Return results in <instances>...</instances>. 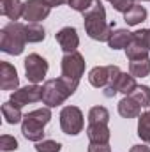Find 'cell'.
<instances>
[{
	"mask_svg": "<svg viewBox=\"0 0 150 152\" xmlns=\"http://www.w3.org/2000/svg\"><path fill=\"white\" fill-rule=\"evenodd\" d=\"M55 39H57V42H58V46L62 48L64 53H73V51H76V48L79 46V36H78L74 27L60 28L55 34Z\"/></svg>",
	"mask_w": 150,
	"mask_h": 152,
	"instance_id": "8fae6325",
	"label": "cell"
},
{
	"mask_svg": "<svg viewBox=\"0 0 150 152\" xmlns=\"http://www.w3.org/2000/svg\"><path fill=\"white\" fill-rule=\"evenodd\" d=\"M111 5H113V9H115V11H118V12H124V14H125V12L134 5V0H113Z\"/></svg>",
	"mask_w": 150,
	"mask_h": 152,
	"instance_id": "f1b7e54d",
	"label": "cell"
},
{
	"mask_svg": "<svg viewBox=\"0 0 150 152\" xmlns=\"http://www.w3.org/2000/svg\"><path fill=\"white\" fill-rule=\"evenodd\" d=\"M23 5H25V2H20V0H5V2H2L0 12L4 16H7L11 21H16L20 18H23Z\"/></svg>",
	"mask_w": 150,
	"mask_h": 152,
	"instance_id": "2e32d148",
	"label": "cell"
},
{
	"mask_svg": "<svg viewBox=\"0 0 150 152\" xmlns=\"http://www.w3.org/2000/svg\"><path fill=\"white\" fill-rule=\"evenodd\" d=\"M0 2H5V0H0Z\"/></svg>",
	"mask_w": 150,
	"mask_h": 152,
	"instance_id": "d590c367",
	"label": "cell"
},
{
	"mask_svg": "<svg viewBox=\"0 0 150 152\" xmlns=\"http://www.w3.org/2000/svg\"><path fill=\"white\" fill-rule=\"evenodd\" d=\"M25 34H27V42H41L46 39V30L39 23H27Z\"/></svg>",
	"mask_w": 150,
	"mask_h": 152,
	"instance_id": "7402d4cb",
	"label": "cell"
},
{
	"mask_svg": "<svg viewBox=\"0 0 150 152\" xmlns=\"http://www.w3.org/2000/svg\"><path fill=\"white\" fill-rule=\"evenodd\" d=\"M140 2H150V0H140Z\"/></svg>",
	"mask_w": 150,
	"mask_h": 152,
	"instance_id": "d6a6232c",
	"label": "cell"
},
{
	"mask_svg": "<svg viewBox=\"0 0 150 152\" xmlns=\"http://www.w3.org/2000/svg\"><path fill=\"white\" fill-rule=\"evenodd\" d=\"M51 11V5L48 0H27L23 5V20L28 23H39L48 18Z\"/></svg>",
	"mask_w": 150,
	"mask_h": 152,
	"instance_id": "30bf717a",
	"label": "cell"
},
{
	"mask_svg": "<svg viewBox=\"0 0 150 152\" xmlns=\"http://www.w3.org/2000/svg\"><path fill=\"white\" fill-rule=\"evenodd\" d=\"M149 113H150V106H149Z\"/></svg>",
	"mask_w": 150,
	"mask_h": 152,
	"instance_id": "e575fe53",
	"label": "cell"
},
{
	"mask_svg": "<svg viewBox=\"0 0 150 152\" xmlns=\"http://www.w3.org/2000/svg\"><path fill=\"white\" fill-rule=\"evenodd\" d=\"M87 136L90 143H108L111 138V133H110L108 124H88Z\"/></svg>",
	"mask_w": 150,
	"mask_h": 152,
	"instance_id": "4fadbf2b",
	"label": "cell"
},
{
	"mask_svg": "<svg viewBox=\"0 0 150 152\" xmlns=\"http://www.w3.org/2000/svg\"><path fill=\"white\" fill-rule=\"evenodd\" d=\"M25 75L27 80L30 83H41L44 80V76L48 73V62L44 57H41L39 53H30L27 58H25Z\"/></svg>",
	"mask_w": 150,
	"mask_h": 152,
	"instance_id": "ba28073f",
	"label": "cell"
},
{
	"mask_svg": "<svg viewBox=\"0 0 150 152\" xmlns=\"http://www.w3.org/2000/svg\"><path fill=\"white\" fill-rule=\"evenodd\" d=\"M50 120H51V110L48 106L28 112L27 115H23V120H21L23 136L30 142H36V143L44 140V126Z\"/></svg>",
	"mask_w": 150,
	"mask_h": 152,
	"instance_id": "277c9868",
	"label": "cell"
},
{
	"mask_svg": "<svg viewBox=\"0 0 150 152\" xmlns=\"http://www.w3.org/2000/svg\"><path fill=\"white\" fill-rule=\"evenodd\" d=\"M129 96L133 99H136L141 106H150V87H147V85H138Z\"/></svg>",
	"mask_w": 150,
	"mask_h": 152,
	"instance_id": "d4e9b609",
	"label": "cell"
},
{
	"mask_svg": "<svg viewBox=\"0 0 150 152\" xmlns=\"http://www.w3.org/2000/svg\"><path fill=\"white\" fill-rule=\"evenodd\" d=\"M141 108L143 106L136 99H133L131 96H125L124 99L118 101V113L124 118H136V117H140L141 115Z\"/></svg>",
	"mask_w": 150,
	"mask_h": 152,
	"instance_id": "5bb4252c",
	"label": "cell"
},
{
	"mask_svg": "<svg viewBox=\"0 0 150 152\" xmlns=\"http://www.w3.org/2000/svg\"><path fill=\"white\" fill-rule=\"evenodd\" d=\"M129 73L134 78H145L150 75V60L140 58V60H129Z\"/></svg>",
	"mask_w": 150,
	"mask_h": 152,
	"instance_id": "44dd1931",
	"label": "cell"
},
{
	"mask_svg": "<svg viewBox=\"0 0 150 152\" xmlns=\"http://www.w3.org/2000/svg\"><path fill=\"white\" fill-rule=\"evenodd\" d=\"M150 48H147L145 44L138 42L136 39H133L129 42V46L125 48V55L129 60H140V58H149Z\"/></svg>",
	"mask_w": 150,
	"mask_h": 152,
	"instance_id": "d6986e66",
	"label": "cell"
},
{
	"mask_svg": "<svg viewBox=\"0 0 150 152\" xmlns=\"http://www.w3.org/2000/svg\"><path fill=\"white\" fill-rule=\"evenodd\" d=\"M122 75L118 66H97L94 69H90L88 73V81L92 87L95 88H104V96L113 97L117 94V80Z\"/></svg>",
	"mask_w": 150,
	"mask_h": 152,
	"instance_id": "5b68a950",
	"label": "cell"
},
{
	"mask_svg": "<svg viewBox=\"0 0 150 152\" xmlns=\"http://www.w3.org/2000/svg\"><path fill=\"white\" fill-rule=\"evenodd\" d=\"M78 85H79L78 80H71V78H66V76L44 81V85H42V103L48 108H57V106L64 104L76 92Z\"/></svg>",
	"mask_w": 150,
	"mask_h": 152,
	"instance_id": "7a4b0ae2",
	"label": "cell"
},
{
	"mask_svg": "<svg viewBox=\"0 0 150 152\" xmlns=\"http://www.w3.org/2000/svg\"><path fill=\"white\" fill-rule=\"evenodd\" d=\"M14 104H18L20 108L27 106V104H34L42 101V87H39L37 83H32V85H27V87H21L18 90H14L11 94V99Z\"/></svg>",
	"mask_w": 150,
	"mask_h": 152,
	"instance_id": "9c48e42d",
	"label": "cell"
},
{
	"mask_svg": "<svg viewBox=\"0 0 150 152\" xmlns=\"http://www.w3.org/2000/svg\"><path fill=\"white\" fill-rule=\"evenodd\" d=\"M27 44L25 25L20 21H9L0 30V50L7 55H21Z\"/></svg>",
	"mask_w": 150,
	"mask_h": 152,
	"instance_id": "3957f363",
	"label": "cell"
},
{
	"mask_svg": "<svg viewBox=\"0 0 150 152\" xmlns=\"http://www.w3.org/2000/svg\"><path fill=\"white\" fill-rule=\"evenodd\" d=\"M88 152H111L110 143H90Z\"/></svg>",
	"mask_w": 150,
	"mask_h": 152,
	"instance_id": "f546056e",
	"label": "cell"
},
{
	"mask_svg": "<svg viewBox=\"0 0 150 152\" xmlns=\"http://www.w3.org/2000/svg\"><path fill=\"white\" fill-rule=\"evenodd\" d=\"M83 25L88 37L101 42H108L115 28V21L113 23L106 21V9L101 0H94L92 7L83 12Z\"/></svg>",
	"mask_w": 150,
	"mask_h": 152,
	"instance_id": "6da1fadb",
	"label": "cell"
},
{
	"mask_svg": "<svg viewBox=\"0 0 150 152\" xmlns=\"http://www.w3.org/2000/svg\"><path fill=\"white\" fill-rule=\"evenodd\" d=\"M0 149L4 152H9V151H16L18 149V140L11 134H2L0 136Z\"/></svg>",
	"mask_w": 150,
	"mask_h": 152,
	"instance_id": "4316f807",
	"label": "cell"
},
{
	"mask_svg": "<svg viewBox=\"0 0 150 152\" xmlns=\"http://www.w3.org/2000/svg\"><path fill=\"white\" fill-rule=\"evenodd\" d=\"M67 4H69L71 9H74L78 12H85V11H88V9L92 7L94 0H69Z\"/></svg>",
	"mask_w": 150,
	"mask_h": 152,
	"instance_id": "83f0119b",
	"label": "cell"
},
{
	"mask_svg": "<svg viewBox=\"0 0 150 152\" xmlns=\"http://www.w3.org/2000/svg\"><path fill=\"white\" fill-rule=\"evenodd\" d=\"M131 41H133V32H129L127 28H117L113 30L111 37L108 39V46L111 50H125Z\"/></svg>",
	"mask_w": 150,
	"mask_h": 152,
	"instance_id": "9a60e30c",
	"label": "cell"
},
{
	"mask_svg": "<svg viewBox=\"0 0 150 152\" xmlns=\"http://www.w3.org/2000/svg\"><path fill=\"white\" fill-rule=\"evenodd\" d=\"M129 152H150V147H147V145H133Z\"/></svg>",
	"mask_w": 150,
	"mask_h": 152,
	"instance_id": "4dcf8cb0",
	"label": "cell"
},
{
	"mask_svg": "<svg viewBox=\"0 0 150 152\" xmlns=\"http://www.w3.org/2000/svg\"><path fill=\"white\" fill-rule=\"evenodd\" d=\"M110 112L104 106H94L88 112V124H108Z\"/></svg>",
	"mask_w": 150,
	"mask_h": 152,
	"instance_id": "603a6c76",
	"label": "cell"
},
{
	"mask_svg": "<svg viewBox=\"0 0 150 152\" xmlns=\"http://www.w3.org/2000/svg\"><path fill=\"white\" fill-rule=\"evenodd\" d=\"M0 87L2 90H18L20 87L18 71L9 62H0Z\"/></svg>",
	"mask_w": 150,
	"mask_h": 152,
	"instance_id": "7c38bea8",
	"label": "cell"
},
{
	"mask_svg": "<svg viewBox=\"0 0 150 152\" xmlns=\"http://www.w3.org/2000/svg\"><path fill=\"white\" fill-rule=\"evenodd\" d=\"M2 115L5 118L7 124H20L23 120V113H21V108L18 104H14L12 101H7L2 104Z\"/></svg>",
	"mask_w": 150,
	"mask_h": 152,
	"instance_id": "ac0fdd59",
	"label": "cell"
},
{
	"mask_svg": "<svg viewBox=\"0 0 150 152\" xmlns=\"http://www.w3.org/2000/svg\"><path fill=\"white\" fill-rule=\"evenodd\" d=\"M69 0H48V4L51 5V7H58V5H62V4H67Z\"/></svg>",
	"mask_w": 150,
	"mask_h": 152,
	"instance_id": "1f68e13d",
	"label": "cell"
},
{
	"mask_svg": "<svg viewBox=\"0 0 150 152\" xmlns=\"http://www.w3.org/2000/svg\"><path fill=\"white\" fill-rule=\"evenodd\" d=\"M106 2H113V0H106Z\"/></svg>",
	"mask_w": 150,
	"mask_h": 152,
	"instance_id": "836d02e7",
	"label": "cell"
},
{
	"mask_svg": "<svg viewBox=\"0 0 150 152\" xmlns=\"http://www.w3.org/2000/svg\"><path fill=\"white\" fill-rule=\"evenodd\" d=\"M115 87H117V92H122V94L129 96V94L138 87V83H136V78L131 75V73H129V75H127V73H122V75L118 76Z\"/></svg>",
	"mask_w": 150,
	"mask_h": 152,
	"instance_id": "ffe728a7",
	"label": "cell"
},
{
	"mask_svg": "<svg viewBox=\"0 0 150 152\" xmlns=\"http://www.w3.org/2000/svg\"><path fill=\"white\" fill-rule=\"evenodd\" d=\"M145 20H147V9H145L143 5H140V4H134V5L124 14V21H125L127 25H131V27L140 25V23H143Z\"/></svg>",
	"mask_w": 150,
	"mask_h": 152,
	"instance_id": "e0dca14e",
	"label": "cell"
},
{
	"mask_svg": "<svg viewBox=\"0 0 150 152\" xmlns=\"http://www.w3.org/2000/svg\"><path fill=\"white\" fill-rule=\"evenodd\" d=\"M138 136L145 143H150V113L149 112H143L138 117Z\"/></svg>",
	"mask_w": 150,
	"mask_h": 152,
	"instance_id": "cb8c5ba5",
	"label": "cell"
},
{
	"mask_svg": "<svg viewBox=\"0 0 150 152\" xmlns=\"http://www.w3.org/2000/svg\"><path fill=\"white\" fill-rule=\"evenodd\" d=\"M85 126V118H83V112L78 106H64L60 112V127L66 134L69 136H76L83 131Z\"/></svg>",
	"mask_w": 150,
	"mask_h": 152,
	"instance_id": "8992f818",
	"label": "cell"
},
{
	"mask_svg": "<svg viewBox=\"0 0 150 152\" xmlns=\"http://www.w3.org/2000/svg\"><path fill=\"white\" fill-rule=\"evenodd\" d=\"M36 151L37 152H60L62 145L55 140H41L36 143Z\"/></svg>",
	"mask_w": 150,
	"mask_h": 152,
	"instance_id": "484cf974",
	"label": "cell"
},
{
	"mask_svg": "<svg viewBox=\"0 0 150 152\" xmlns=\"http://www.w3.org/2000/svg\"><path fill=\"white\" fill-rule=\"evenodd\" d=\"M85 67H87V62L83 58L81 53L73 51V53H66L62 57V62H60V69H62V76L66 78H71V80H81V76L85 75Z\"/></svg>",
	"mask_w": 150,
	"mask_h": 152,
	"instance_id": "52a82bcc",
	"label": "cell"
}]
</instances>
